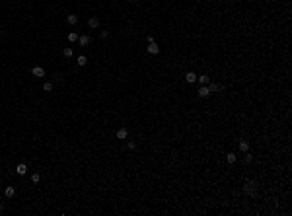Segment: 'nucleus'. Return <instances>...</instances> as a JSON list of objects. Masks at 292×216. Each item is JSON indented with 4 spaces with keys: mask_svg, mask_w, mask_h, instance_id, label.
Wrapping results in <instances>:
<instances>
[{
    "mask_svg": "<svg viewBox=\"0 0 292 216\" xmlns=\"http://www.w3.org/2000/svg\"><path fill=\"white\" fill-rule=\"evenodd\" d=\"M236 160H238V156L234 154V152H228L226 154V162L228 164H236Z\"/></svg>",
    "mask_w": 292,
    "mask_h": 216,
    "instance_id": "obj_15",
    "label": "nucleus"
},
{
    "mask_svg": "<svg viewBox=\"0 0 292 216\" xmlns=\"http://www.w3.org/2000/svg\"><path fill=\"white\" fill-rule=\"evenodd\" d=\"M31 181H33L35 185H37L39 181H41V175H39V173H31Z\"/></svg>",
    "mask_w": 292,
    "mask_h": 216,
    "instance_id": "obj_20",
    "label": "nucleus"
},
{
    "mask_svg": "<svg viewBox=\"0 0 292 216\" xmlns=\"http://www.w3.org/2000/svg\"><path fill=\"white\" fill-rule=\"evenodd\" d=\"M197 94H199V98H209V95H210V92H209V88H207V86H201Z\"/></svg>",
    "mask_w": 292,
    "mask_h": 216,
    "instance_id": "obj_9",
    "label": "nucleus"
},
{
    "mask_svg": "<svg viewBox=\"0 0 292 216\" xmlns=\"http://www.w3.org/2000/svg\"><path fill=\"white\" fill-rule=\"evenodd\" d=\"M31 76H35V78H43V76H45V70H43L41 66H33L31 68Z\"/></svg>",
    "mask_w": 292,
    "mask_h": 216,
    "instance_id": "obj_2",
    "label": "nucleus"
},
{
    "mask_svg": "<svg viewBox=\"0 0 292 216\" xmlns=\"http://www.w3.org/2000/svg\"><path fill=\"white\" fill-rule=\"evenodd\" d=\"M197 82H199L201 86H207V84L210 82V78H209L207 74H201V76H197Z\"/></svg>",
    "mask_w": 292,
    "mask_h": 216,
    "instance_id": "obj_10",
    "label": "nucleus"
},
{
    "mask_svg": "<svg viewBox=\"0 0 292 216\" xmlns=\"http://www.w3.org/2000/svg\"><path fill=\"white\" fill-rule=\"evenodd\" d=\"M185 80H187V84H195V82H197V74H195V72H187Z\"/></svg>",
    "mask_w": 292,
    "mask_h": 216,
    "instance_id": "obj_11",
    "label": "nucleus"
},
{
    "mask_svg": "<svg viewBox=\"0 0 292 216\" xmlns=\"http://www.w3.org/2000/svg\"><path fill=\"white\" fill-rule=\"evenodd\" d=\"M62 55H64V59H72V55H74V51L70 47H64L62 49Z\"/></svg>",
    "mask_w": 292,
    "mask_h": 216,
    "instance_id": "obj_17",
    "label": "nucleus"
},
{
    "mask_svg": "<svg viewBox=\"0 0 292 216\" xmlns=\"http://www.w3.org/2000/svg\"><path fill=\"white\" fill-rule=\"evenodd\" d=\"M109 37V31H101V39H107Z\"/></svg>",
    "mask_w": 292,
    "mask_h": 216,
    "instance_id": "obj_22",
    "label": "nucleus"
},
{
    "mask_svg": "<svg viewBox=\"0 0 292 216\" xmlns=\"http://www.w3.org/2000/svg\"><path fill=\"white\" fill-rule=\"evenodd\" d=\"M86 64H88V59H86L84 55H80L78 56V66H86Z\"/></svg>",
    "mask_w": 292,
    "mask_h": 216,
    "instance_id": "obj_19",
    "label": "nucleus"
},
{
    "mask_svg": "<svg viewBox=\"0 0 292 216\" xmlns=\"http://www.w3.org/2000/svg\"><path fill=\"white\" fill-rule=\"evenodd\" d=\"M243 193L249 195V197H255V193H257V181H246V185H243Z\"/></svg>",
    "mask_w": 292,
    "mask_h": 216,
    "instance_id": "obj_1",
    "label": "nucleus"
},
{
    "mask_svg": "<svg viewBox=\"0 0 292 216\" xmlns=\"http://www.w3.org/2000/svg\"><path fill=\"white\" fill-rule=\"evenodd\" d=\"M16 173H18V175H25V173H28V165H25V164H18V165H16Z\"/></svg>",
    "mask_w": 292,
    "mask_h": 216,
    "instance_id": "obj_5",
    "label": "nucleus"
},
{
    "mask_svg": "<svg viewBox=\"0 0 292 216\" xmlns=\"http://www.w3.org/2000/svg\"><path fill=\"white\" fill-rule=\"evenodd\" d=\"M53 88H55V84H53V82H45V84H43V92H47V94H51Z\"/></svg>",
    "mask_w": 292,
    "mask_h": 216,
    "instance_id": "obj_16",
    "label": "nucleus"
},
{
    "mask_svg": "<svg viewBox=\"0 0 292 216\" xmlns=\"http://www.w3.org/2000/svg\"><path fill=\"white\" fill-rule=\"evenodd\" d=\"M78 37H80V35H78V33H76V31H70V33H68V41H70V43L78 41Z\"/></svg>",
    "mask_w": 292,
    "mask_h": 216,
    "instance_id": "obj_18",
    "label": "nucleus"
},
{
    "mask_svg": "<svg viewBox=\"0 0 292 216\" xmlns=\"http://www.w3.org/2000/svg\"><path fill=\"white\" fill-rule=\"evenodd\" d=\"M88 25H90L92 29H97V27H99V18H96V16H92V18L88 20Z\"/></svg>",
    "mask_w": 292,
    "mask_h": 216,
    "instance_id": "obj_3",
    "label": "nucleus"
},
{
    "mask_svg": "<svg viewBox=\"0 0 292 216\" xmlns=\"http://www.w3.org/2000/svg\"><path fill=\"white\" fill-rule=\"evenodd\" d=\"M4 195H6V199H14L16 197V187H6Z\"/></svg>",
    "mask_w": 292,
    "mask_h": 216,
    "instance_id": "obj_8",
    "label": "nucleus"
},
{
    "mask_svg": "<svg viewBox=\"0 0 292 216\" xmlns=\"http://www.w3.org/2000/svg\"><path fill=\"white\" fill-rule=\"evenodd\" d=\"M127 136H129V131H127V129H119V131H117V138H119V140H125Z\"/></svg>",
    "mask_w": 292,
    "mask_h": 216,
    "instance_id": "obj_12",
    "label": "nucleus"
},
{
    "mask_svg": "<svg viewBox=\"0 0 292 216\" xmlns=\"http://www.w3.org/2000/svg\"><path fill=\"white\" fill-rule=\"evenodd\" d=\"M207 88H209V92H210V94H216V92H220V90H222V86H218V84H212V82H209V84H207Z\"/></svg>",
    "mask_w": 292,
    "mask_h": 216,
    "instance_id": "obj_6",
    "label": "nucleus"
},
{
    "mask_svg": "<svg viewBox=\"0 0 292 216\" xmlns=\"http://www.w3.org/2000/svg\"><path fill=\"white\" fill-rule=\"evenodd\" d=\"M240 152H243V154L249 152V142L247 140H240Z\"/></svg>",
    "mask_w": 292,
    "mask_h": 216,
    "instance_id": "obj_14",
    "label": "nucleus"
},
{
    "mask_svg": "<svg viewBox=\"0 0 292 216\" xmlns=\"http://www.w3.org/2000/svg\"><path fill=\"white\" fill-rule=\"evenodd\" d=\"M243 162H246V164H251V162H253V156H251L249 152H246V158H243Z\"/></svg>",
    "mask_w": 292,
    "mask_h": 216,
    "instance_id": "obj_21",
    "label": "nucleus"
},
{
    "mask_svg": "<svg viewBox=\"0 0 292 216\" xmlns=\"http://www.w3.org/2000/svg\"><path fill=\"white\" fill-rule=\"evenodd\" d=\"M66 22H68L70 25H76V24H78V16H76V14H68V16H66Z\"/></svg>",
    "mask_w": 292,
    "mask_h": 216,
    "instance_id": "obj_13",
    "label": "nucleus"
},
{
    "mask_svg": "<svg viewBox=\"0 0 292 216\" xmlns=\"http://www.w3.org/2000/svg\"><path fill=\"white\" fill-rule=\"evenodd\" d=\"M2 210H4V207H2V204H0V212H2Z\"/></svg>",
    "mask_w": 292,
    "mask_h": 216,
    "instance_id": "obj_23",
    "label": "nucleus"
},
{
    "mask_svg": "<svg viewBox=\"0 0 292 216\" xmlns=\"http://www.w3.org/2000/svg\"><path fill=\"white\" fill-rule=\"evenodd\" d=\"M148 53H150V55H158V53H160V47L156 45V41L148 43Z\"/></svg>",
    "mask_w": 292,
    "mask_h": 216,
    "instance_id": "obj_7",
    "label": "nucleus"
},
{
    "mask_svg": "<svg viewBox=\"0 0 292 216\" xmlns=\"http://www.w3.org/2000/svg\"><path fill=\"white\" fill-rule=\"evenodd\" d=\"M90 41H92V39H90V35H80V37H78V43L82 45V47H88Z\"/></svg>",
    "mask_w": 292,
    "mask_h": 216,
    "instance_id": "obj_4",
    "label": "nucleus"
}]
</instances>
